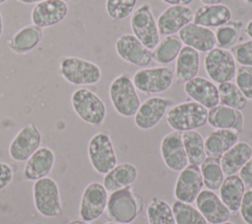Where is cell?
<instances>
[{
    "instance_id": "obj_9",
    "label": "cell",
    "mask_w": 252,
    "mask_h": 224,
    "mask_svg": "<svg viewBox=\"0 0 252 224\" xmlns=\"http://www.w3.org/2000/svg\"><path fill=\"white\" fill-rule=\"evenodd\" d=\"M88 154L93 168L105 175L117 165V157L110 137L105 133L93 136L88 144Z\"/></svg>"
},
{
    "instance_id": "obj_2",
    "label": "cell",
    "mask_w": 252,
    "mask_h": 224,
    "mask_svg": "<svg viewBox=\"0 0 252 224\" xmlns=\"http://www.w3.org/2000/svg\"><path fill=\"white\" fill-rule=\"evenodd\" d=\"M165 119L174 131H192L208 123V109L196 101L182 102L172 106L166 112Z\"/></svg>"
},
{
    "instance_id": "obj_32",
    "label": "cell",
    "mask_w": 252,
    "mask_h": 224,
    "mask_svg": "<svg viewBox=\"0 0 252 224\" xmlns=\"http://www.w3.org/2000/svg\"><path fill=\"white\" fill-rule=\"evenodd\" d=\"M200 169L204 186L211 191L219 190L224 179V174L220 166V159L208 156L201 164Z\"/></svg>"
},
{
    "instance_id": "obj_27",
    "label": "cell",
    "mask_w": 252,
    "mask_h": 224,
    "mask_svg": "<svg viewBox=\"0 0 252 224\" xmlns=\"http://www.w3.org/2000/svg\"><path fill=\"white\" fill-rule=\"evenodd\" d=\"M251 156V145L245 141H237L220 158L223 174L225 176H230L238 173Z\"/></svg>"
},
{
    "instance_id": "obj_44",
    "label": "cell",
    "mask_w": 252,
    "mask_h": 224,
    "mask_svg": "<svg viewBox=\"0 0 252 224\" xmlns=\"http://www.w3.org/2000/svg\"><path fill=\"white\" fill-rule=\"evenodd\" d=\"M162 2L173 6V5H182V6H188L191 4L194 0H161Z\"/></svg>"
},
{
    "instance_id": "obj_53",
    "label": "cell",
    "mask_w": 252,
    "mask_h": 224,
    "mask_svg": "<svg viewBox=\"0 0 252 224\" xmlns=\"http://www.w3.org/2000/svg\"><path fill=\"white\" fill-rule=\"evenodd\" d=\"M62 1H64V2H68V1H71V0H62Z\"/></svg>"
},
{
    "instance_id": "obj_54",
    "label": "cell",
    "mask_w": 252,
    "mask_h": 224,
    "mask_svg": "<svg viewBox=\"0 0 252 224\" xmlns=\"http://www.w3.org/2000/svg\"><path fill=\"white\" fill-rule=\"evenodd\" d=\"M244 1H251V0H244Z\"/></svg>"
},
{
    "instance_id": "obj_17",
    "label": "cell",
    "mask_w": 252,
    "mask_h": 224,
    "mask_svg": "<svg viewBox=\"0 0 252 224\" xmlns=\"http://www.w3.org/2000/svg\"><path fill=\"white\" fill-rule=\"evenodd\" d=\"M160 154L164 164L172 171L180 172L189 164L181 132L174 131L163 137L160 142Z\"/></svg>"
},
{
    "instance_id": "obj_37",
    "label": "cell",
    "mask_w": 252,
    "mask_h": 224,
    "mask_svg": "<svg viewBox=\"0 0 252 224\" xmlns=\"http://www.w3.org/2000/svg\"><path fill=\"white\" fill-rule=\"evenodd\" d=\"M242 27V22L239 21H229L226 24L219 27L217 28L216 43L218 47L222 49H230L235 45Z\"/></svg>"
},
{
    "instance_id": "obj_29",
    "label": "cell",
    "mask_w": 252,
    "mask_h": 224,
    "mask_svg": "<svg viewBox=\"0 0 252 224\" xmlns=\"http://www.w3.org/2000/svg\"><path fill=\"white\" fill-rule=\"evenodd\" d=\"M138 176V171L135 165L123 162L117 164L103 177V186L109 193L118 191L133 184Z\"/></svg>"
},
{
    "instance_id": "obj_50",
    "label": "cell",
    "mask_w": 252,
    "mask_h": 224,
    "mask_svg": "<svg viewBox=\"0 0 252 224\" xmlns=\"http://www.w3.org/2000/svg\"><path fill=\"white\" fill-rule=\"evenodd\" d=\"M105 224H129V223H118V222H108V223H105Z\"/></svg>"
},
{
    "instance_id": "obj_1",
    "label": "cell",
    "mask_w": 252,
    "mask_h": 224,
    "mask_svg": "<svg viewBox=\"0 0 252 224\" xmlns=\"http://www.w3.org/2000/svg\"><path fill=\"white\" fill-rule=\"evenodd\" d=\"M143 208V197L130 186L112 192L106 204L108 218L118 223H131L140 215Z\"/></svg>"
},
{
    "instance_id": "obj_19",
    "label": "cell",
    "mask_w": 252,
    "mask_h": 224,
    "mask_svg": "<svg viewBox=\"0 0 252 224\" xmlns=\"http://www.w3.org/2000/svg\"><path fill=\"white\" fill-rule=\"evenodd\" d=\"M194 13L188 6L173 5L167 7L158 16L157 25L159 34L173 35L182 28L191 23Z\"/></svg>"
},
{
    "instance_id": "obj_8",
    "label": "cell",
    "mask_w": 252,
    "mask_h": 224,
    "mask_svg": "<svg viewBox=\"0 0 252 224\" xmlns=\"http://www.w3.org/2000/svg\"><path fill=\"white\" fill-rule=\"evenodd\" d=\"M173 81L174 72L169 67L144 68L137 71L132 79L135 87L146 94L166 91Z\"/></svg>"
},
{
    "instance_id": "obj_10",
    "label": "cell",
    "mask_w": 252,
    "mask_h": 224,
    "mask_svg": "<svg viewBox=\"0 0 252 224\" xmlns=\"http://www.w3.org/2000/svg\"><path fill=\"white\" fill-rule=\"evenodd\" d=\"M204 66L209 78L219 84L232 82L235 78V60L230 51L226 49L215 47L207 52Z\"/></svg>"
},
{
    "instance_id": "obj_31",
    "label": "cell",
    "mask_w": 252,
    "mask_h": 224,
    "mask_svg": "<svg viewBox=\"0 0 252 224\" xmlns=\"http://www.w3.org/2000/svg\"><path fill=\"white\" fill-rule=\"evenodd\" d=\"M182 140L188 163L201 166L207 157L205 151V140L202 135L196 130L182 132Z\"/></svg>"
},
{
    "instance_id": "obj_35",
    "label": "cell",
    "mask_w": 252,
    "mask_h": 224,
    "mask_svg": "<svg viewBox=\"0 0 252 224\" xmlns=\"http://www.w3.org/2000/svg\"><path fill=\"white\" fill-rule=\"evenodd\" d=\"M147 219L149 224H176L172 208L159 197H153L147 207Z\"/></svg>"
},
{
    "instance_id": "obj_24",
    "label": "cell",
    "mask_w": 252,
    "mask_h": 224,
    "mask_svg": "<svg viewBox=\"0 0 252 224\" xmlns=\"http://www.w3.org/2000/svg\"><path fill=\"white\" fill-rule=\"evenodd\" d=\"M194 24L205 28H219L231 20L230 9L223 4L203 5L193 16Z\"/></svg>"
},
{
    "instance_id": "obj_6",
    "label": "cell",
    "mask_w": 252,
    "mask_h": 224,
    "mask_svg": "<svg viewBox=\"0 0 252 224\" xmlns=\"http://www.w3.org/2000/svg\"><path fill=\"white\" fill-rule=\"evenodd\" d=\"M32 197L34 206L44 217H57L62 212L60 194L57 183L44 177L36 180L32 186Z\"/></svg>"
},
{
    "instance_id": "obj_11",
    "label": "cell",
    "mask_w": 252,
    "mask_h": 224,
    "mask_svg": "<svg viewBox=\"0 0 252 224\" xmlns=\"http://www.w3.org/2000/svg\"><path fill=\"white\" fill-rule=\"evenodd\" d=\"M107 193L104 186L99 182H93L85 188L79 209L80 216L83 220L92 222L102 215L107 204Z\"/></svg>"
},
{
    "instance_id": "obj_51",
    "label": "cell",
    "mask_w": 252,
    "mask_h": 224,
    "mask_svg": "<svg viewBox=\"0 0 252 224\" xmlns=\"http://www.w3.org/2000/svg\"><path fill=\"white\" fill-rule=\"evenodd\" d=\"M220 224H235V223L230 222V221H225V222H222V223H220Z\"/></svg>"
},
{
    "instance_id": "obj_22",
    "label": "cell",
    "mask_w": 252,
    "mask_h": 224,
    "mask_svg": "<svg viewBox=\"0 0 252 224\" xmlns=\"http://www.w3.org/2000/svg\"><path fill=\"white\" fill-rule=\"evenodd\" d=\"M55 162L54 151L46 146L39 147L26 161L24 176L30 181H36L47 177Z\"/></svg>"
},
{
    "instance_id": "obj_30",
    "label": "cell",
    "mask_w": 252,
    "mask_h": 224,
    "mask_svg": "<svg viewBox=\"0 0 252 224\" xmlns=\"http://www.w3.org/2000/svg\"><path fill=\"white\" fill-rule=\"evenodd\" d=\"M220 198L230 212L239 210L240 203L245 193V185L239 175L226 176L220 187Z\"/></svg>"
},
{
    "instance_id": "obj_34",
    "label": "cell",
    "mask_w": 252,
    "mask_h": 224,
    "mask_svg": "<svg viewBox=\"0 0 252 224\" xmlns=\"http://www.w3.org/2000/svg\"><path fill=\"white\" fill-rule=\"evenodd\" d=\"M220 103L224 106H228L230 108L236 110H243L248 102V99L244 96L238 86L232 83H222L218 85Z\"/></svg>"
},
{
    "instance_id": "obj_33",
    "label": "cell",
    "mask_w": 252,
    "mask_h": 224,
    "mask_svg": "<svg viewBox=\"0 0 252 224\" xmlns=\"http://www.w3.org/2000/svg\"><path fill=\"white\" fill-rule=\"evenodd\" d=\"M182 48V42L175 35H166L158 42L153 52V59L161 65L169 64L175 60Z\"/></svg>"
},
{
    "instance_id": "obj_3",
    "label": "cell",
    "mask_w": 252,
    "mask_h": 224,
    "mask_svg": "<svg viewBox=\"0 0 252 224\" xmlns=\"http://www.w3.org/2000/svg\"><path fill=\"white\" fill-rule=\"evenodd\" d=\"M109 98L115 111L123 117H132L138 111L141 101L132 80L126 75L117 76L109 85Z\"/></svg>"
},
{
    "instance_id": "obj_25",
    "label": "cell",
    "mask_w": 252,
    "mask_h": 224,
    "mask_svg": "<svg viewBox=\"0 0 252 224\" xmlns=\"http://www.w3.org/2000/svg\"><path fill=\"white\" fill-rule=\"evenodd\" d=\"M43 31L41 28L28 25L20 28L8 41L9 48L17 54H27L33 50L41 41Z\"/></svg>"
},
{
    "instance_id": "obj_13",
    "label": "cell",
    "mask_w": 252,
    "mask_h": 224,
    "mask_svg": "<svg viewBox=\"0 0 252 224\" xmlns=\"http://www.w3.org/2000/svg\"><path fill=\"white\" fill-rule=\"evenodd\" d=\"M117 55L125 62L138 67H147L153 61V52L134 34L124 33L115 40Z\"/></svg>"
},
{
    "instance_id": "obj_26",
    "label": "cell",
    "mask_w": 252,
    "mask_h": 224,
    "mask_svg": "<svg viewBox=\"0 0 252 224\" xmlns=\"http://www.w3.org/2000/svg\"><path fill=\"white\" fill-rule=\"evenodd\" d=\"M239 133L230 129H217L205 140V151L207 156L220 158L237 141Z\"/></svg>"
},
{
    "instance_id": "obj_21",
    "label": "cell",
    "mask_w": 252,
    "mask_h": 224,
    "mask_svg": "<svg viewBox=\"0 0 252 224\" xmlns=\"http://www.w3.org/2000/svg\"><path fill=\"white\" fill-rule=\"evenodd\" d=\"M184 90L189 97L207 109H211L220 103L218 86L203 77H195L186 82Z\"/></svg>"
},
{
    "instance_id": "obj_12",
    "label": "cell",
    "mask_w": 252,
    "mask_h": 224,
    "mask_svg": "<svg viewBox=\"0 0 252 224\" xmlns=\"http://www.w3.org/2000/svg\"><path fill=\"white\" fill-rule=\"evenodd\" d=\"M41 143V134L33 124L23 127L14 137L9 145L10 157L18 162L27 161Z\"/></svg>"
},
{
    "instance_id": "obj_16",
    "label": "cell",
    "mask_w": 252,
    "mask_h": 224,
    "mask_svg": "<svg viewBox=\"0 0 252 224\" xmlns=\"http://www.w3.org/2000/svg\"><path fill=\"white\" fill-rule=\"evenodd\" d=\"M68 14V5L62 0H44L34 5L31 13L32 25L50 28L61 23Z\"/></svg>"
},
{
    "instance_id": "obj_52",
    "label": "cell",
    "mask_w": 252,
    "mask_h": 224,
    "mask_svg": "<svg viewBox=\"0 0 252 224\" xmlns=\"http://www.w3.org/2000/svg\"><path fill=\"white\" fill-rule=\"evenodd\" d=\"M6 1H8V0H0V4H3V3H5Z\"/></svg>"
},
{
    "instance_id": "obj_5",
    "label": "cell",
    "mask_w": 252,
    "mask_h": 224,
    "mask_svg": "<svg viewBox=\"0 0 252 224\" xmlns=\"http://www.w3.org/2000/svg\"><path fill=\"white\" fill-rule=\"evenodd\" d=\"M71 104L75 113L84 122L98 126L106 116V107L101 98L89 88L81 87L71 95Z\"/></svg>"
},
{
    "instance_id": "obj_7",
    "label": "cell",
    "mask_w": 252,
    "mask_h": 224,
    "mask_svg": "<svg viewBox=\"0 0 252 224\" xmlns=\"http://www.w3.org/2000/svg\"><path fill=\"white\" fill-rule=\"evenodd\" d=\"M130 25L133 34L148 49L152 50L157 47L160 41L159 31L149 3L142 4L132 13Z\"/></svg>"
},
{
    "instance_id": "obj_41",
    "label": "cell",
    "mask_w": 252,
    "mask_h": 224,
    "mask_svg": "<svg viewBox=\"0 0 252 224\" xmlns=\"http://www.w3.org/2000/svg\"><path fill=\"white\" fill-rule=\"evenodd\" d=\"M239 212L242 220L246 224H252V189L245 191L240 203Z\"/></svg>"
},
{
    "instance_id": "obj_46",
    "label": "cell",
    "mask_w": 252,
    "mask_h": 224,
    "mask_svg": "<svg viewBox=\"0 0 252 224\" xmlns=\"http://www.w3.org/2000/svg\"><path fill=\"white\" fill-rule=\"evenodd\" d=\"M205 5H213V4H220L222 0H201Z\"/></svg>"
},
{
    "instance_id": "obj_43",
    "label": "cell",
    "mask_w": 252,
    "mask_h": 224,
    "mask_svg": "<svg viewBox=\"0 0 252 224\" xmlns=\"http://www.w3.org/2000/svg\"><path fill=\"white\" fill-rule=\"evenodd\" d=\"M239 177L245 186H252V156L240 169Z\"/></svg>"
},
{
    "instance_id": "obj_20",
    "label": "cell",
    "mask_w": 252,
    "mask_h": 224,
    "mask_svg": "<svg viewBox=\"0 0 252 224\" xmlns=\"http://www.w3.org/2000/svg\"><path fill=\"white\" fill-rule=\"evenodd\" d=\"M178 37L186 46L192 47L198 52H209L216 47L215 32L194 23H189L178 31Z\"/></svg>"
},
{
    "instance_id": "obj_47",
    "label": "cell",
    "mask_w": 252,
    "mask_h": 224,
    "mask_svg": "<svg viewBox=\"0 0 252 224\" xmlns=\"http://www.w3.org/2000/svg\"><path fill=\"white\" fill-rule=\"evenodd\" d=\"M67 224H90V222H87L83 219H75V220L69 221Z\"/></svg>"
},
{
    "instance_id": "obj_36",
    "label": "cell",
    "mask_w": 252,
    "mask_h": 224,
    "mask_svg": "<svg viewBox=\"0 0 252 224\" xmlns=\"http://www.w3.org/2000/svg\"><path fill=\"white\" fill-rule=\"evenodd\" d=\"M171 208L176 224H208L198 208L191 203L176 200L172 203Z\"/></svg>"
},
{
    "instance_id": "obj_39",
    "label": "cell",
    "mask_w": 252,
    "mask_h": 224,
    "mask_svg": "<svg viewBox=\"0 0 252 224\" xmlns=\"http://www.w3.org/2000/svg\"><path fill=\"white\" fill-rule=\"evenodd\" d=\"M235 84L247 99L252 100V67L240 66L236 69Z\"/></svg>"
},
{
    "instance_id": "obj_28",
    "label": "cell",
    "mask_w": 252,
    "mask_h": 224,
    "mask_svg": "<svg viewBox=\"0 0 252 224\" xmlns=\"http://www.w3.org/2000/svg\"><path fill=\"white\" fill-rule=\"evenodd\" d=\"M200 70V54L189 46H182L175 64V78L179 83H186L197 77Z\"/></svg>"
},
{
    "instance_id": "obj_45",
    "label": "cell",
    "mask_w": 252,
    "mask_h": 224,
    "mask_svg": "<svg viewBox=\"0 0 252 224\" xmlns=\"http://www.w3.org/2000/svg\"><path fill=\"white\" fill-rule=\"evenodd\" d=\"M245 32L246 34L252 38V20L249 21L246 25V28H245Z\"/></svg>"
},
{
    "instance_id": "obj_38",
    "label": "cell",
    "mask_w": 252,
    "mask_h": 224,
    "mask_svg": "<svg viewBox=\"0 0 252 224\" xmlns=\"http://www.w3.org/2000/svg\"><path fill=\"white\" fill-rule=\"evenodd\" d=\"M137 0H106L105 10L114 21L124 20L134 12Z\"/></svg>"
},
{
    "instance_id": "obj_14",
    "label": "cell",
    "mask_w": 252,
    "mask_h": 224,
    "mask_svg": "<svg viewBox=\"0 0 252 224\" xmlns=\"http://www.w3.org/2000/svg\"><path fill=\"white\" fill-rule=\"evenodd\" d=\"M173 104L170 98L153 96L141 103L138 111L134 115L135 125L140 130H151L162 119L166 110Z\"/></svg>"
},
{
    "instance_id": "obj_4",
    "label": "cell",
    "mask_w": 252,
    "mask_h": 224,
    "mask_svg": "<svg viewBox=\"0 0 252 224\" xmlns=\"http://www.w3.org/2000/svg\"><path fill=\"white\" fill-rule=\"evenodd\" d=\"M59 72L65 81L74 85L94 84L101 78V70L95 63L75 56L63 57Z\"/></svg>"
},
{
    "instance_id": "obj_48",
    "label": "cell",
    "mask_w": 252,
    "mask_h": 224,
    "mask_svg": "<svg viewBox=\"0 0 252 224\" xmlns=\"http://www.w3.org/2000/svg\"><path fill=\"white\" fill-rule=\"evenodd\" d=\"M19 2L21 3H24V4H36L38 2H41V1H44V0H18Z\"/></svg>"
},
{
    "instance_id": "obj_40",
    "label": "cell",
    "mask_w": 252,
    "mask_h": 224,
    "mask_svg": "<svg viewBox=\"0 0 252 224\" xmlns=\"http://www.w3.org/2000/svg\"><path fill=\"white\" fill-rule=\"evenodd\" d=\"M230 53L240 66L252 67V39L232 46Z\"/></svg>"
},
{
    "instance_id": "obj_18",
    "label": "cell",
    "mask_w": 252,
    "mask_h": 224,
    "mask_svg": "<svg viewBox=\"0 0 252 224\" xmlns=\"http://www.w3.org/2000/svg\"><path fill=\"white\" fill-rule=\"evenodd\" d=\"M198 210L210 224H220L228 221L231 212L220 196L211 190H202L196 198Z\"/></svg>"
},
{
    "instance_id": "obj_15",
    "label": "cell",
    "mask_w": 252,
    "mask_h": 224,
    "mask_svg": "<svg viewBox=\"0 0 252 224\" xmlns=\"http://www.w3.org/2000/svg\"><path fill=\"white\" fill-rule=\"evenodd\" d=\"M204 184L199 166L188 164L180 171L174 187V196L177 200L192 203L202 191Z\"/></svg>"
},
{
    "instance_id": "obj_42",
    "label": "cell",
    "mask_w": 252,
    "mask_h": 224,
    "mask_svg": "<svg viewBox=\"0 0 252 224\" xmlns=\"http://www.w3.org/2000/svg\"><path fill=\"white\" fill-rule=\"evenodd\" d=\"M13 179V170L10 165L4 162H0V191L4 190Z\"/></svg>"
},
{
    "instance_id": "obj_23",
    "label": "cell",
    "mask_w": 252,
    "mask_h": 224,
    "mask_svg": "<svg viewBox=\"0 0 252 224\" xmlns=\"http://www.w3.org/2000/svg\"><path fill=\"white\" fill-rule=\"evenodd\" d=\"M208 123L216 130L230 129L241 133L243 131L244 118L241 111L219 104L208 111Z\"/></svg>"
},
{
    "instance_id": "obj_49",
    "label": "cell",
    "mask_w": 252,
    "mask_h": 224,
    "mask_svg": "<svg viewBox=\"0 0 252 224\" xmlns=\"http://www.w3.org/2000/svg\"><path fill=\"white\" fill-rule=\"evenodd\" d=\"M3 34V18H2V14L0 12V37Z\"/></svg>"
}]
</instances>
